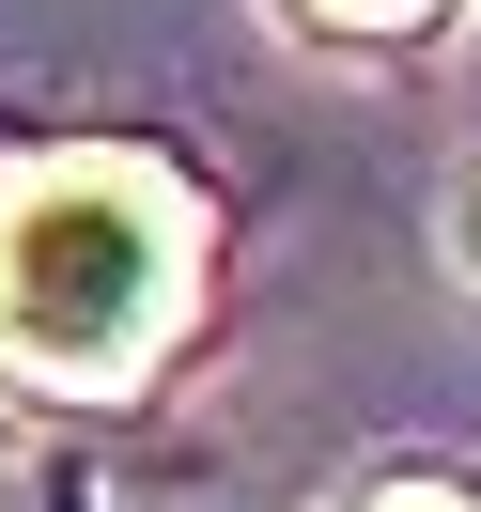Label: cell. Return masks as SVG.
<instances>
[{
	"instance_id": "1",
	"label": "cell",
	"mask_w": 481,
	"mask_h": 512,
	"mask_svg": "<svg viewBox=\"0 0 481 512\" xmlns=\"http://www.w3.org/2000/svg\"><path fill=\"white\" fill-rule=\"evenodd\" d=\"M202 311V187L140 140H63L0 171V357L32 388H140Z\"/></svg>"
},
{
	"instance_id": "2",
	"label": "cell",
	"mask_w": 481,
	"mask_h": 512,
	"mask_svg": "<svg viewBox=\"0 0 481 512\" xmlns=\"http://www.w3.org/2000/svg\"><path fill=\"white\" fill-rule=\"evenodd\" d=\"M326 32H419V16H435V0H311Z\"/></svg>"
},
{
	"instance_id": "3",
	"label": "cell",
	"mask_w": 481,
	"mask_h": 512,
	"mask_svg": "<svg viewBox=\"0 0 481 512\" xmlns=\"http://www.w3.org/2000/svg\"><path fill=\"white\" fill-rule=\"evenodd\" d=\"M357 512H481V497H466V481H373Z\"/></svg>"
},
{
	"instance_id": "4",
	"label": "cell",
	"mask_w": 481,
	"mask_h": 512,
	"mask_svg": "<svg viewBox=\"0 0 481 512\" xmlns=\"http://www.w3.org/2000/svg\"><path fill=\"white\" fill-rule=\"evenodd\" d=\"M466 264H481V187H466Z\"/></svg>"
}]
</instances>
